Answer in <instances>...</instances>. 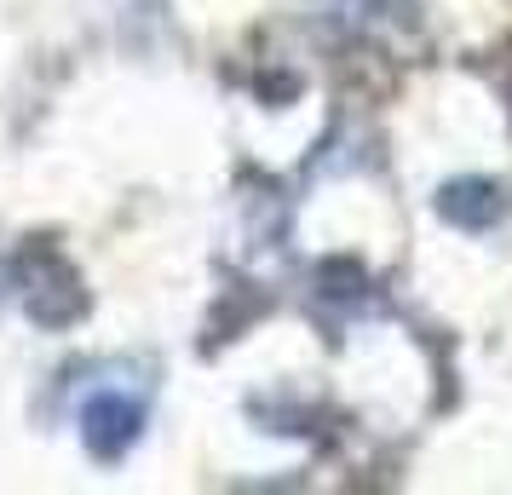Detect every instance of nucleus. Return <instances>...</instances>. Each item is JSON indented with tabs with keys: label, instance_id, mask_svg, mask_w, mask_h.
<instances>
[{
	"label": "nucleus",
	"instance_id": "1",
	"mask_svg": "<svg viewBox=\"0 0 512 495\" xmlns=\"http://www.w3.org/2000/svg\"><path fill=\"white\" fill-rule=\"evenodd\" d=\"M12 277H18V294H24L29 317H35L41 329H64V323H75V317L87 311L81 277H75L52 248H24L18 265H12Z\"/></svg>",
	"mask_w": 512,
	"mask_h": 495
},
{
	"label": "nucleus",
	"instance_id": "2",
	"mask_svg": "<svg viewBox=\"0 0 512 495\" xmlns=\"http://www.w3.org/2000/svg\"><path fill=\"white\" fill-rule=\"evenodd\" d=\"M139 432H144V403L133 392L104 386V392H93L81 403V438H87V449L98 461H121L127 449L139 444Z\"/></svg>",
	"mask_w": 512,
	"mask_h": 495
},
{
	"label": "nucleus",
	"instance_id": "3",
	"mask_svg": "<svg viewBox=\"0 0 512 495\" xmlns=\"http://www.w3.org/2000/svg\"><path fill=\"white\" fill-rule=\"evenodd\" d=\"M438 213L455 231H489V225H501L507 196H501L495 179H449V185L438 190Z\"/></svg>",
	"mask_w": 512,
	"mask_h": 495
}]
</instances>
